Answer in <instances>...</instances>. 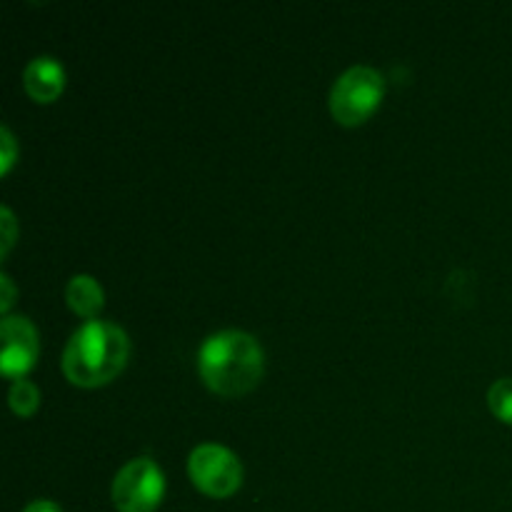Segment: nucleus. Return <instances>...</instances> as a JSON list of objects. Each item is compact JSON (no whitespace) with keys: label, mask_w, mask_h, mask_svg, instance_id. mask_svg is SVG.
Returning a JSON list of instances; mask_svg holds the SVG:
<instances>
[{"label":"nucleus","mask_w":512,"mask_h":512,"mask_svg":"<svg viewBox=\"0 0 512 512\" xmlns=\"http://www.w3.org/2000/svg\"><path fill=\"white\" fill-rule=\"evenodd\" d=\"M198 373L213 393L235 398L250 393L260 383L265 373V353L245 330H218L200 345Z\"/></svg>","instance_id":"nucleus-1"},{"label":"nucleus","mask_w":512,"mask_h":512,"mask_svg":"<svg viewBox=\"0 0 512 512\" xmlns=\"http://www.w3.org/2000/svg\"><path fill=\"white\" fill-rule=\"evenodd\" d=\"M130 340L120 325L108 320H85L63 350L65 378L80 388H98L110 383L125 368Z\"/></svg>","instance_id":"nucleus-2"},{"label":"nucleus","mask_w":512,"mask_h":512,"mask_svg":"<svg viewBox=\"0 0 512 512\" xmlns=\"http://www.w3.org/2000/svg\"><path fill=\"white\" fill-rule=\"evenodd\" d=\"M385 95V80L370 65H350L330 90V110L340 125H360L375 113Z\"/></svg>","instance_id":"nucleus-3"},{"label":"nucleus","mask_w":512,"mask_h":512,"mask_svg":"<svg viewBox=\"0 0 512 512\" xmlns=\"http://www.w3.org/2000/svg\"><path fill=\"white\" fill-rule=\"evenodd\" d=\"M188 475L200 493L230 498L243 485V463L225 445L200 443L188 458Z\"/></svg>","instance_id":"nucleus-4"},{"label":"nucleus","mask_w":512,"mask_h":512,"mask_svg":"<svg viewBox=\"0 0 512 512\" xmlns=\"http://www.w3.org/2000/svg\"><path fill=\"white\" fill-rule=\"evenodd\" d=\"M113 505L120 512H153L165 495V475L150 458H133L115 473Z\"/></svg>","instance_id":"nucleus-5"},{"label":"nucleus","mask_w":512,"mask_h":512,"mask_svg":"<svg viewBox=\"0 0 512 512\" xmlns=\"http://www.w3.org/2000/svg\"><path fill=\"white\" fill-rule=\"evenodd\" d=\"M0 338H3L0 368L8 378H23L38 358V330L25 315H5L0 323Z\"/></svg>","instance_id":"nucleus-6"},{"label":"nucleus","mask_w":512,"mask_h":512,"mask_svg":"<svg viewBox=\"0 0 512 512\" xmlns=\"http://www.w3.org/2000/svg\"><path fill=\"white\" fill-rule=\"evenodd\" d=\"M23 85L28 95L38 103H50L65 88V68L53 55H35L23 73Z\"/></svg>","instance_id":"nucleus-7"},{"label":"nucleus","mask_w":512,"mask_h":512,"mask_svg":"<svg viewBox=\"0 0 512 512\" xmlns=\"http://www.w3.org/2000/svg\"><path fill=\"white\" fill-rule=\"evenodd\" d=\"M65 303L70 305L73 313L93 320L95 315H98V310L103 308L105 293L93 275L78 273L68 280V285H65Z\"/></svg>","instance_id":"nucleus-8"},{"label":"nucleus","mask_w":512,"mask_h":512,"mask_svg":"<svg viewBox=\"0 0 512 512\" xmlns=\"http://www.w3.org/2000/svg\"><path fill=\"white\" fill-rule=\"evenodd\" d=\"M8 403H10V408H13L15 415H20V418H28V415H33L40 405L38 385L30 383L28 378L13 380V385H10V393H8Z\"/></svg>","instance_id":"nucleus-9"},{"label":"nucleus","mask_w":512,"mask_h":512,"mask_svg":"<svg viewBox=\"0 0 512 512\" xmlns=\"http://www.w3.org/2000/svg\"><path fill=\"white\" fill-rule=\"evenodd\" d=\"M488 405L495 418L512 425V378H500L490 385Z\"/></svg>","instance_id":"nucleus-10"},{"label":"nucleus","mask_w":512,"mask_h":512,"mask_svg":"<svg viewBox=\"0 0 512 512\" xmlns=\"http://www.w3.org/2000/svg\"><path fill=\"white\" fill-rule=\"evenodd\" d=\"M18 155V143L8 125H0V173H8Z\"/></svg>","instance_id":"nucleus-11"},{"label":"nucleus","mask_w":512,"mask_h":512,"mask_svg":"<svg viewBox=\"0 0 512 512\" xmlns=\"http://www.w3.org/2000/svg\"><path fill=\"white\" fill-rule=\"evenodd\" d=\"M0 230H3V243H0V255H8V250L13 248L15 235H18V223H15V215L8 205L0 208Z\"/></svg>","instance_id":"nucleus-12"},{"label":"nucleus","mask_w":512,"mask_h":512,"mask_svg":"<svg viewBox=\"0 0 512 512\" xmlns=\"http://www.w3.org/2000/svg\"><path fill=\"white\" fill-rule=\"evenodd\" d=\"M0 290H3V295H0V310L8 315L10 305H13V300H15V285H13V280H10L8 273H0Z\"/></svg>","instance_id":"nucleus-13"},{"label":"nucleus","mask_w":512,"mask_h":512,"mask_svg":"<svg viewBox=\"0 0 512 512\" xmlns=\"http://www.w3.org/2000/svg\"><path fill=\"white\" fill-rule=\"evenodd\" d=\"M23 512H63L53 500H33L30 505H25Z\"/></svg>","instance_id":"nucleus-14"}]
</instances>
